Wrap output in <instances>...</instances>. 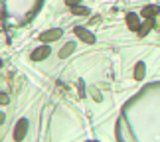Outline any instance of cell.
Returning <instances> with one entry per match:
<instances>
[{
    "label": "cell",
    "mask_w": 160,
    "mask_h": 142,
    "mask_svg": "<svg viewBox=\"0 0 160 142\" xmlns=\"http://www.w3.org/2000/svg\"><path fill=\"white\" fill-rule=\"evenodd\" d=\"M61 34H63V32H61V30H58V28H55V30H48V32H44V34L40 36V40L48 44V42H55L58 38H61Z\"/></svg>",
    "instance_id": "6da1fadb"
},
{
    "label": "cell",
    "mask_w": 160,
    "mask_h": 142,
    "mask_svg": "<svg viewBox=\"0 0 160 142\" xmlns=\"http://www.w3.org/2000/svg\"><path fill=\"white\" fill-rule=\"evenodd\" d=\"M75 36H77V38H81L83 42H87V44H93V42H95V36L91 34L89 30L81 28V26H79V28H75Z\"/></svg>",
    "instance_id": "7a4b0ae2"
},
{
    "label": "cell",
    "mask_w": 160,
    "mask_h": 142,
    "mask_svg": "<svg viewBox=\"0 0 160 142\" xmlns=\"http://www.w3.org/2000/svg\"><path fill=\"white\" fill-rule=\"evenodd\" d=\"M26 130H28V122H26V120H20V122L16 125L14 138H16V140H22L24 136H26Z\"/></svg>",
    "instance_id": "3957f363"
},
{
    "label": "cell",
    "mask_w": 160,
    "mask_h": 142,
    "mask_svg": "<svg viewBox=\"0 0 160 142\" xmlns=\"http://www.w3.org/2000/svg\"><path fill=\"white\" fill-rule=\"evenodd\" d=\"M48 55H50V47H48V46H42V47H38V49L32 53V57H34L36 61H42V59H46Z\"/></svg>",
    "instance_id": "277c9868"
},
{
    "label": "cell",
    "mask_w": 160,
    "mask_h": 142,
    "mask_svg": "<svg viewBox=\"0 0 160 142\" xmlns=\"http://www.w3.org/2000/svg\"><path fill=\"white\" fill-rule=\"evenodd\" d=\"M152 26H154V22H152L150 18H146V20L140 24V28H138V36H140V38H142V36H146V34L152 30Z\"/></svg>",
    "instance_id": "5b68a950"
},
{
    "label": "cell",
    "mask_w": 160,
    "mask_h": 142,
    "mask_svg": "<svg viewBox=\"0 0 160 142\" xmlns=\"http://www.w3.org/2000/svg\"><path fill=\"white\" fill-rule=\"evenodd\" d=\"M127 24H128V28H131V30H138V28H140L137 14H128V16H127Z\"/></svg>",
    "instance_id": "8992f818"
},
{
    "label": "cell",
    "mask_w": 160,
    "mask_h": 142,
    "mask_svg": "<svg viewBox=\"0 0 160 142\" xmlns=\"http://www.w3.org/2000/svg\"><path fill=\"white\" fill-rule=\"evenodd\" d=\"M144 18H152L154 14H158V6H146V8H142V12H140Z\"/></svg>",
    "instance_id": "52a82bcc"
},
{
    "label": "cell",
    "mask_w": 160,
    "mask_h": 142,
    "mask_svg": "<svg viewBox=\"0 0 160 142\" xmlns=\"http://www.w3.org/2000/svg\"><path fill=\"white\" fill-rule=\"evenodd\" d=\"M142 77H144V63H142V61H138L137 67H134V79H138V81H140Z\"/></svg>",
    "instance_id": "ba28073f"
},
{
    "label": "cell",
    "mask_w": 160,
    "mask_h": 142,
    "mask_svg": "<svg viewBox=\"0 0 160 142\" xmlns=\"http://www.w3.org/2000/svg\"><path fill=\"white\" fill-rule=\"evenodd\" d=\"M73 49H75V44H73V42H69V44L67 46H63L61 47V51H59V57H67V55H69Z\"/></svg>",
    "instance_id": "9c48e42d"
},
{
    "label": "cell",
    "mask_w": 160,
    "mask_h": 142,
    "mask_svg": "<svg viewBox=\"0 0 160 142\" xmlns=\"http://www.w3.org/2000/svg\"><path fill=\"white\" fill-rule=\"evenodd\" d=\"M71 12H73V14H75V16H87L89 14V10L87 8H85V6H71Z\"/></svg>",
    "instance_id": "30bf717a"
},
{
    "label": "cell",
    "mask_w": 160,
    "mask_h": 142,
    "mask_svg": "<svg viewBox=\"0 0 160 142\" xmlns=\"http://www.w3.org/2000/svg\"><path fill=\"white\" fill-rule=\"evenodd\" d=\"M79 2H81V0H65V4H67V6H77Z\"/></svg>",
    "instance_id": "8fae6325"
},
{
    "label": "cell",
    "mask_w": 160,
    "mask_h": 142,
    "mask_svg": "<svg viewBox=\"0 0 160 142\" xmlns=\"http://www.w3.org/2000/svg\"><path fill=\"white\" fill-rule=\"evenodd\" d=\"M0 101H2V105H6V103H8V95H2V97H0Z\"/></svg>",
    "instance_id": "7c38bea8"
}]
</instances>
